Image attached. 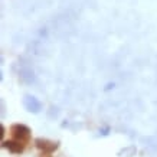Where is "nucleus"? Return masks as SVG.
I'll list each match as a JSON object with an SVG mask.
<instances>
[{"label":"nucleus","instance_id":"1","mask_svg":"<svg viewBox=\"0 0 157 157\" xmlns=\"http://www.w3.org/2000/svg\"><path fill=\"white\" fill-rule=\"evenodd\" d=\"M10 133H12L14 140H17L20 143L26 144L30 140V130L25 124H13L10 127Z\"/></svg>","mask_w":157,"mask_h":157},{"label":"nucleus","instance_id":"2","mask_svg":"<svg viewBox=\"0 0 157 157\" xmlns=\"http://www.w3.org/2000/svg\"><path fill=\"white\" fill-rule=\"evenodd\" d=\"M35 146H36L39 150H42V153L51 154V153H53L56 150L59 144L55 143V141H49L46 138H36V140H35Z\"/></svg>","mask_w":157,"mask_h":157},{"label":"nucleus","instance_id":"3","mask_svg":"<svg viewBox=\"0 0 157 157\" xmlns=\"http://www.w3.org/2000/svg\"><path fill=\"white\" fill-rule=\"evenodd\" d=\"M5 148H7L9 151L14 153V154H19V153L25 151V143H20L17 140H6L2 144Z\"/></svg>","mask_w":157,"mask_h":157},{"label":"nucleus","instance_id":"4","mask_svg":"<svg viewBox=\"0 0 157 157\" xmlns=\"http://www.w3.org/2000/svg\"><path fill=\"white\" fill-rule=\"evenodd\" d=\"M25 107H26L29 111L38 113L39 109H40V102H39L35 97H26V98H25Z\"/></svg>","mask_w":157,"mask_h":157}]
</instances>
